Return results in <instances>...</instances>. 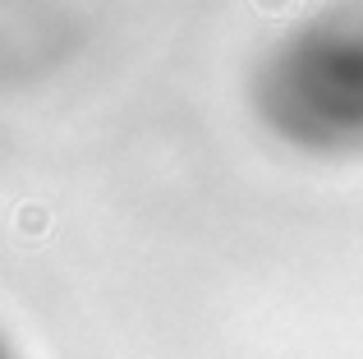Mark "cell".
<instances>
[{
  "label": "cell",
  "mask_w": 363,
  "mask_h": 359,
  "mask_svg": "<svg viewBox=\"0 0 363 359\" xmlns=\"http://www.w3.org/2000/svg\"><path fill=\"white\" fill-rule=\"evenodd\" d=\"M262 129L303 157H363V0H327L253 74Z\"/></svg>",
  "instance_id": "6da1fadb"
},
{
  "label": "cell",
  "mask_w": 363,
  "mask_h": 359,
  "mask_svg": "<svg viewBox=\"0 0 363 359\" xmlns=\"http://www.w3.org/2000/svg\"><path fill=\"white\" fill-rule=\"evenodd\" d=\"M0 359H14V350H9V341L0 336Z\"/></svg>",
  "instance_id": "7a4b0ae2"
}]
</instances>
